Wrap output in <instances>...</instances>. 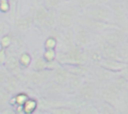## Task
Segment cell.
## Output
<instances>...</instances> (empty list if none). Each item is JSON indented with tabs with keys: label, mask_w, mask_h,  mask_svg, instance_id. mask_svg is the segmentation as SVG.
<instances>
[{
	"label": "cell",
	"mask_w": 128,
	"mask_h": 114,
	"mask_svg": "<svg viewBox=\"0 0 128 114\" xmlns=\"http://www.w3.org/2000/svg\"><path fill=\"white\" fill-rule=\"evenodd\" d=\"M55 60H57L58 63L64 65H78L85 62L86 56L78 46H70L68 51L56 53Z\"/></svg>",
	"instance_id": "6da1fadb"
},
{
	"label": "cell",
	"mask_w": 128,
	"mask_h": 114,
	"mask_svg": "<svg viewBox=\"0 0 128 114\" xmlns=\"http://www.w3.org/2000/svg\"><path fill=\"white\" fill-rule=\"evenodd\" d=\"M113 14H112L111 8L102 3L87 7L85 8V12H84V17H87L93 20H99V21L109 22Z\"/></svg>",
	"instance_id": "7a4b0ae2"
},
{
	"label": "cell",
	"mask_w": 128,
	"mask_h": 114,
	"mask_svg": "<svg viewBox=\"0 0 128 114\" xmlns=\"http://www.w3.org/2000/svg\"><path fill=\"white\" fill-rule=\"evenodd\" d=\"M125 36H126V33L121 28L108 29V30L104 31L103 41L108 43V44H110V45H112V46L118 47L119 45H121L124 42Z\"/></svg>",
	"instance_id": "3957f363"
},
{
	"label": "cell",
	"mask_w": 128,
	"mask_h": 114,
	"mask_svg": "<svg viewBox=\"0 0 128 114\" xmlns=\"http://www.w3.org/2000/svg\"><path fill=\"white\" fill-rule=\"evenodd\" d=\"M81 24L83 27L88 29L89 31H105L108 29H113V28H119L117 25L106 22V21H99V20H93L90 18L85 17L82 21Z\"/></svg>",
	"instance_id": "277c9868"
},
{
	"label": "cell",
	"mask_w": 128,
	"mask_h": 114,
	"mask_svg": "<svg viewBox=\"0 0 128 114\" xmlns=\"http://www.w3.org/2000/svg\"><path fill=\"white\" fill-rule=\"evenodd\" d=\"M97 65L101 68H104L112 72H121L124 68H127V62L108 58H102V60Z\"/></svg>",
	"instance_id": "5b68a950"
},
{
	"label": "cell",
	"mask_w": 128,
	"mask_h": 114,
	"mask_svg": "<svg viewBox=\"0 0 128 114\" xmlns=\"http://www.w3.org/2000/svg\"><path fill=\"white\" fill-rule=\"evenodd\" d=\"M52 74V70L50 69H44V70H35V72L31 73L30 79L31 82L35 85H41L43 83H46L49 79V77Z\"/></svg>",
	"instance_id": "8992f818"
},
{
	"label": "cell",
	"mask_w": 128,
	"mask_h": 114,
	"mask_svg": "<svg viewBox=\"0 0 128 114\" xmlns=\"http://www.w3.org/2000/svg\"><path fill=\"white\" fill-rule=\"evenodd\" d=\"M79 99L81 100V102L83 103H88L89 101H91L95 95V88L92 84L87 83L81 86L80 90H79Z\"/></svg>",
	"instance_id": "52a82bcc"
},
{
	"label": "cell",
	"mask_w": 128,
	"mask_h": 114,
	"mask_svg": "<svg viewBox=\"0 0 128 114\" xmlns=\"http://www.w3.org/2000/svg\"><path fill=\"white\" fill-rule=\"evenodd\" d=\"M101 53L103 58H108V59H116V60H120V56H119V51H118V47L112 46L106 42H102L101 45ZM122 61V60H121ZM125 62V61H124Z\"/></svg>",
	"instance_id": "ba28073f"
},
{
	"label": "cell",
	"mask_w": 128,
	"mask_h": 114,
	"mask_svg": "<svg viewBox=\"0 0 128 114\" xmlns=\"http://www.w3.org/2000/svg\"><path fill=\"white\" fill-rule=\"evenodd\" d=\"M52 77H53V80L56 82V84H59V85H62L64 83L67 82V79H68V76H69V72L66 68H63V67H56L55 69L52 70Z\"/></svg>",
	"instance_id": "9c48e42d"
},
{
	"label": "cell",
	"mask_w": 128,
	"mask_h": 114,
	"mask_svg": "<svg viewBox=\"0 0 128 114\" xmlns=\"http://www.w3.org/2000/svg\"><path fill=\"white\" fill-rule=\"evenodd\" d=\"M1 84H2V88H4L8 93H12L17 90L19 86V81L14 75L7 74Z\"/></svg>",
	"instance_id": "30bf717a"
},
{
	"label": "cell",
	"mask_w": 128,
	"mask_h": 114,
	"mask_svg": "<svg viewBox=\"0 0 128 114\" xmlns=\"http://www.w3.org/2000/svg\"><path fill=\"white\" fill-rule=\"evenodd\" d=\"M58 23L63 28H69L73 23V14L69 10H62L57 16Z\"/></svg>",
	"instance_id": "8fae6325"
},
{
	"label": "cell",
	"mask_w": 128,
	"mask_h": 114,
	"mask_svg": "<svg viewBox=\"0 0 128 114\" xmlns=\"http://www.w3.org/2000/svg\"><path fill=\"white\" fill-rule=\"evenodd\" d=\"M3 65L5 66L7 71L13 73L14 75L20 70V65H19L18 58L16 55H10V56L6 57V60Z\"/></svg>",
	"instance_id": "7c38bea8"
},
{
	"label": "cell",
	"mask_w": 128,
	"mask_h": 114,
	"mask_svg": "<svg viewBox=\"0 0 128 114\" xmlns=\"http://www.w3.org/2000/svg\"><path fill=\"white\" fill-rule=\"evenodd\" d=\"M75 39H76V42H77L78 44H80V46H83V45L88 44V42H89V40H90L89 30L86 29L85 27L80 28V29L76 32Z\"/></svg>",
	"instance_id": "4fadbf2b"
},
{
	"label": "cell",
	"mask_w": 128,
	"mask_h": 114,
	"mask_svg": "<svg viewBox=\"0 0 128 114\" xmlns=\"http://www.w3.org/2000/svg\"><path fill=\"white\" fill-rule=\"evenodd\" d=\"M34 19L31 16H27V17H23V18H18L15 21V27L16 29L20 30V31H25L27 30L33 23Z\"/></svg>",
	"instance_id": "5bb4252c"
},
{
	"label": "cell",
	"mask_w": 128,
	"mask_h": 114,
	"mask_svg": "<svg viewBox=\"0 0 128 114\" xmlns=\"http://www.w3.org/2000/svg\"><path fill=\"white\" fill-rule=\"evenodd\" d=\"M112 14L113 16L116 18V20L120 21V22H125V18H126V15H125V12L123 10V8L121 7V5L117 2H115L112 6Z\"/></svg>",
	"instance_id": "9a60e30c"
},
{
	"label": "cell",
	"mask_w": 128,
	"mask_h": 114,
	"mask_svg": "<svg viewBox=\"0 0 128 114\" xmlns=\"http://www.w3.org/2000/svg\"><path fill=\"white\" fill-rule=\"evenodd\" d=\"M47 15H48V9L44 6H41L38 8V10L36 11V14L34 16V20L39 24V25H42L44 26V23L46 21V18H47Z\"/></svg>",
	"instance_id": "2e32d148"
},
{
	"label": "cell",
	"mask_w": 128,
	"mask_h": 114,
	"mask_svg": "<svg viewBox=\"0 0 128 114\" xmlns=\"http://www.w3.org/2000/svg\"><path fill=\"white\" fill-rule=\"evenodd\" d=\"M66 83H68L70 88L76 89V88H79L80 85L82 84V78L79 75H75V74H70L69 73V76H68V79H67Z\"/></svg>",
	"instance_id": "e0dca14e"
},
{
	"label": "cell",
	"mask_w": 128,
	"mask_h": 114,
	"mask_svg": "<svg viewBox=\"0 0 128 114\" xmlns=\"http://www.w3.org/2000/svg\"><path fill=\"white\" fill-rule=\"evenodd\" d=\"M37 108V101L32 98H28L22 105L23 113H32Z\"/></svg>",
	"instance_id": "ac0fdd59"
},
{
	"label": "cell",
	"mask_w": 128,
	"mask_h": 114,
	"mask_svg": "<svg viewBox=\"0 0 128 114\" xmlns=\"http://www.w3.org/2000/svg\"><path fill=\"white\" fill-rule=\"evenodd\" d=\"M105 1H107V0H76V4L79 8L85 9V8L90 7L92 5H95V4L104 3Z\"/></svg>",
	"instance_id": "d6986e66"
},
{
	"label": "cell",
	"mask_w": 128,
	"mask_h": 114,
	"mask_svg": "<svg viewBox=\"0 0 128 114\" xmlns=\"http://www.w3.org/2000/svg\"><path fill=\"white\" fill-rule=\"evenodd\" d=\"M18 62H19V65L21 66L20 68H27L30 63H31V56L29 53L27 52H24L20 55V57L18 58Z\"/></svg>",
	"instance_id": "ffe728a7"
},
{
	"label": "cell",
	"mask_w": 128,
	"mask_h": 114,
	"mask_svg": "<svg viewBox=\"0 0 128 114\" xmlns=\"http://www.w3.org/2000/svg\"><path fill=\"white\" fill-rule=\"evenodd\" d=\"M9 93L4 89V88H0V108H6L7 104L9 103Z\"/></svg>",
	"instance_id": "44dd1931"
},
{
	"label": "cell",
	"mask_w": 128,
	"mask_h": 114,
	"mask_svg": "<svg viewBox=\"0 0 128 114\" xmlns=\"http://www.w3.org/2000/svg\"><path fill=\"white\" fill-rule=\"evenodd\" d=\"M34 69L35 70L49 69V62H47L44 58H38L34 63Z\"/></svg>",
	"instance_id": "7402d4cb"
},
{
	"label": "cell",
	"mask_w": 128,
	"mask_h": 114,
	"mask_svg": "<svg viewBox=\"0 0 128 114\" xmlns=\"http://www.w3.org/2000/svg\"><path fill=\"white\" fill-rule=\"evenodd\" d=\"M11 43H12V36L10 34H4L2 35V38H1V48H4V49H7L11 46Z\"/></svg>",
	"instance_id": "603a6c76"
},
{
	"label": "cell",
	"mask_w": 128,
	"mask_h": 114,
	"mask_svg": "<svg viewBox=\"0 0 128 114\" xmlns=\"http://www.w3.org/2000/svg\"><path fill=\"white\" fill-rule=\"evenodd\" d=\"M52 113H56V114H71V113H77L76 110L72 109V108H68V107H58L56 109L51 110Z\"/></svg>",
	"instance_id": "cb8c5ba5"
},
{
	"label": "cell",
	"mask_w": 128,
	"mask_h": 114,
	"mask_svg": "<svg viewBox=\"0 0 128 114\" xmlns=\"http://www.w3.org/2000/svg\"><path fill=\"white\" fill-rule=\"evenodd\" d=\"M55 56H56V51L55 49H46V51L43 54V58L47 61V62H52L55 60Z\"/></svg>",
	"instance_id": "d4e9b609"
},
{
	"label": "cell",
	"mask_w": 128,
	"mask_h": 114,
	"mask_svg": "<svg viewBox=\"0 0 128 114\" xmlns=\"http://www.w3.org/2000/svg\"><path fill=\"white\" fill-rule=\"evenodd\" d=\"M100 113H116L117 111L114 109V106L108 102H104L101 106V110L99 111Z\"/></svg>",
	"instance_id": "484cf974"
},
{
	"label": "cell",
	"mask_w": 128,
	"mask_h": 114,
	"mask_svg": "<svg viewBox=\"0 0 128 114\" xmlns=\"http://www.w3.org/2000/svg\"><path fill=\"white\" fill-rule=\"evenodd\" d=\"M90 58H91V60L97 65L101 60H102V58H103V56H102V53H101V51H98V50H94L93 52H91V55H90Z\"/></svg>",
	"instance_id": "4316f807"
},
{
	"label": "cell",
	"mask_w": 128,
	"mask_h": 114,
	"mask_svg": "<svg viewBox=\"0 0 128 114\" xmlns=\"http://www.w3.org/2000/svg\"><path fill=\"white\" fill-rule=\"evenodd\" d=\"M56 44H57V41L54 37H48L45 41V48L46 49H55L56 47Z\"/></svg>",
	"instance_id": "83f0119b"
},
{
	"label": "cell",
	"mask_w": 128,
	"mask_h": 114,
	"mask_svg": "<svg viewBox=\"0 0 128 114\" xmlns=\"http://www.w3.org/2000/svg\"><path fill=\"white\" fill-rule=\"evenodd\" d=\"M14 99H15V104L22 106L23 103L28 99V96H27L26 94H24V93H19V94H17V95L14 97Z\"/></svg>",
	"instance_id": "f1b7e54d"
},
{
	"label": "cell",
	"mask_w": 128,
	"mask_h": 114,
	"mask_svg": "<svg viewBox=\"0 0 128 114\" xmlns=\"http://www.w3.org/2000/svg\"><path fill=\"white\" fill-rule=\"evenodd\" d=\"M9 8H10L9 0H0V10H1V12H3V13L8 12Z\"/></svg>",
	"instance_id": "f546056e"
},
{
	"label": "cell",
	"mask_w": 128,
	"mask_h": 114,
	"mask_svg": "<svg viewBox=\"0 0 128 114\" xmlns=\"http://www.w3.org/2000/svg\"><path fill=\"white\" fill-rule=\"evenodd\" d=\"M9 31V24L5 21H0V35H4Z\"/></svg>",
	"instance_id": "4dcf8cb0"
},
{
	"label": "cell",
	"mask_w": 128,
	"mask_h": 114,
	"mask_svg": "<svg viewBox=\"0 0 128 114\" xmlns=\"http://www.w3.org/2000/svg\"><path fill=\"white\" fill-rule=\"evenodd\" d=\"M45 3H46V6L48 8L54 9L60 4V0H45Z\"/></svg>",
	"instance_id": "1f68e13d"
},
{
	"label": "cell",
	"mask_w": 128,
	"mask_h": 114,
	"mask_svg": "<svg viewBox=\"0 0 128 114\" xmlns=\"http://www.w3.org/2000/svg\"><path fill=\"white\" fill-rule=\"evenodd\" d=\"M6 57H7V53H6V49L4 48H1L0 49V65H3L5 60H6Z\"/></svg>",
	"instance_id": "d6a6232c"
},
{
	"label": "cell",
	"mask_w": 128,
	"mask_h": 114,
	"mask_svg": "<svg viewBox=\"0 0 128 114\" xmlns=\"http://www.w3.org/2000/svg\"><path fill=\"white\" fill-rule=\"evenodd\" d=\"M81 112H82V113H96V112H98V111H97V109L94 108L93 106H88L86 110H83V111H81Z\"/></svg>",
	"instance_id": "836d02e7"
}]
</instances>
